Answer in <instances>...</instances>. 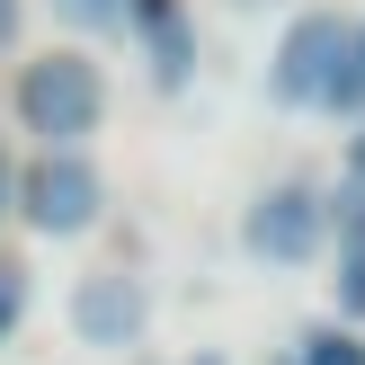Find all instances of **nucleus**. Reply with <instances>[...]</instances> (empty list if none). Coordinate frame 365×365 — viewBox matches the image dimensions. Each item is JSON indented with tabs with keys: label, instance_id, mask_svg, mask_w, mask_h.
<instances>
[{
	"label": "nucleus",
	"instance_id": "1",
	"mask_svg": "<svg viewBox=\"0 0 365 365\" xmlns=\"http://www.w3.org/2000/svg\"><path fill=\"white\" fill-rule=\"evenodd\" d=\"M9 107H18V125H27L45 152H81L107 125V63L89 45H45V53L18 63Z\"/></svg>",
	"mask_w": 365,
	"mask_h": 365
},
{
	"label": "nucleus",
	"instance_id": "2",
	"mask_svg": "<svg viewBox=\"0 0 365 365\" xmlns=\"http://www.w3.org/2000/svg\"><path fill=\"white\" fill-rule=\"evenodd\" d=\"M241 259L250 267H312V259H330V187L267 178L241 205Z\"/></svg>",
	"mask_w": 365,
	"mask_h": 365
},
{
	"label": "nucleus",
	"instance_id": "3",
	"mask_svg": "<svg viewBox=\"0 0 365 365\" xmlns=\"http://www.w3.org/2000/svg\"><path fill=\"white\" fill-rule=\"evenodd\" d=\"M107 214V170L89 152H36L18 160V223L36 241H81Z\"/></svg>",
	"mask_w": 365,
	"mask_h": 365
},
{
	"label": "nucleus",
	"instance_id": "4",
	"mask_svg": "<svg viewBox=\"0 0 365 365\" xmlns=\"http://www.w3.org/2000/svg\"><path fill=\"white\" fill-rule=\"evenodd\" d=\"M348 9H294L285 36L267 45V98L294 107V116H321L330 107V81H339V53H348Z\"/></svg>",
	"mask_w": 365,
	"mask_h": 365
},
{
	"label": "nucleus",
	"instance_id": "5",
	"mask_svg": "<svg viewBox=\"0 0 365 365\" xmlns=\"http://www.w3.org/2000/svg\"><path fill=\"white\" fill-rule=\"evenodd\" d=\"M71 339L81 348H143V330H152V285L134 277V267H89V277H71V303H63Z\"/></svg>",
	"mask_w": 365,
	"mask_h": 365
},
{
	"label": "nucleus",
	"instance_id": "6",
	"mask_svg": "<svg viewBox=\"0 0 365 365\" xmlns=\"http://www.w3.org/2000/svg\"><path fill=\"white\" fill-rule=\"evenodd\" d=\"M330 321H365V187L348 178V187L330 196Z\"/></svg>",
	"mask_w": 365,
	"mask_h": 365
},
{
	"label": "nucleus",
	"instance_id": "7",
	"mask_svg": "<svg viewBox=\"0 0 365 365\" xmlns=\"http://www.w3.org/2000/svg\"><path fill=\"white\" fill-rule=\"evenodd\" d=\"M134 36H143V53H152V81L160 89H187V71H196V27H187V18H178L170 0H143Z\"/></svg>",
	"mask_w": 365,
	"mask_h": 365
},
{
	"label": "nucleus",
	"instance_id": "8",
	"mask_svg": "<svg viewBox=\"0 0 365 365\" xmlns=\"http://www.w3.org/2000/svg\"><path fill=\"white\" fill-rule=\"evenodd\" d=\"M294 365H365V330L356 321H312L294 339Z\"/></svg>",
	"mask_w": 365,
	"mask_h": 365
},
{
	"label": "nucleus",
	"instance_id": "9",
	"mask_svg": "<svg viewBox=\"0 0 365 365\" xmlns=\"http://www.w3.org/2000/svg\"><path fill=\"white\" fill-rule=\"evenodd\" d=\"M45 9L63 18L71 36H125V27H134V9H143V0H45Z\"/></svg>",
	"mask_w": 365,
	"mask_h": 365
},
{
	"label": "nucleus",
	"instance_id": "10",
	"mask_svg": "<svg viewBox=\"0 0 365 365\" xmlns=\"http://www.w3.org/2000/svg\"><path fill=\"white\" fill-rule=\"evenodd\" d=\"M321 116H356L365 125V18L348 27V53H339V81H330V107Z\"/></svg>",
	"mask_w": 365,
	"mask_h": 365
},
{
	"label": "nucleus",
	"instance_id": "11",
	"mask_svg": "<svg viewBox=\"0 0 365 365\" xmlns=\"http://www.w3.org/2000/svg\"><path fill=\"white\" fill-rule=\"evenodd\" d=\"M27 321V267L18 259H0V348H9V330Z\"/></svg>",
	"mask_w": 365,
	"mask_h": 365
},
{
	"label": "nucleus",
	"instance_id": "12",
	"mask_svg": "<svg viewBox=\"0 0 365 365\" xmlns=\"http://www.w3.org/2000/svg\"><path fill=\"white\" fill-rule=\"evenodd\" d=\"M18 214V160H9V143H0V223Z\"/></svg>",
	"mask_w": 365,
	"mask_h": 365
},
{
	"label": "nucleus",
	"instance_id": "13",
	"mask_svg": "<svg viewBox=\"0 0 365 365\" xmlns=\"http://www.w3.org/2000/svg\"><path fill=\"white\" fill-rule=\"evenodd\" d=\"M348 178H356V187H365V125H356V134H348Z\"/></svg>",
	"mask_w": 365,
	"mask_h": 365
},
{
	"label": "nucleus",
	"instance_id": "14",
	"mask_svg": "<svg viewBox=\"0 0 365 365\" xmlns=\"http://www.w3.org/2000/svg\"><path fill=\"white\" fill-rule=\"evenodd\" d=\"M0 45H18V0H0Z\"/></svg>",
	"mask_w": 365,
	"mask_h": 365
},
{
	"label": "nucleus",
	"instance_id": "15",
	"mask_svg": "<svg viewBox=\"0 0 365 365\" xmlns=\"http://www.w3.org/2000/svg\"><path fill=\"white\" fill-rule=\"evenodd\" d=\"M223 9H241V18H259V9H277V0H223Z\"/></svg>",
	"mask_w": 365,
	"mask_h": 365
},
{
	"label": "nucleus",
	"instance_id": "16",
	"mask_svg": "<svg viewBox=\"0 0 365 365\" xmlns=\"http://www.w3.org/2000/svg\"><path fill=\"white\" fill-rule=\"evenodd\" d=\"M178 365H223V356H178Z\"/></svg>",
	"mask_w": 365,
	"mask_h": 365
}]
</instances>
